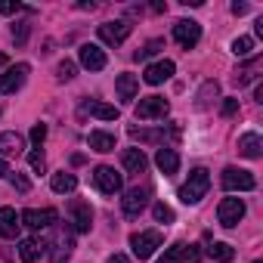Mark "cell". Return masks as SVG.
<instances>
[{
    "label": "cell",
    "mask_w": 263,
    "mask_h": 263,
    "mask_svg": "<svg viewBox=\"0 0 263 263\" xmlns=\"http://www.w3.org/2000/svg\"><path fill=\"white\" fill-rule=\"evenodd\" d=\"M235 111H238V99H226V102H223V115L229 118V115H235Z\"/></svg>",
    "instance_id": "obj_40"
},
{
    "label": "cell",
    "mask_w": 263,
    "mask_h": 263,
    "mask_svg": "<svg viewBox=\"0 0 263 263\" xmlns=\"http://www.w3.org/2000/svg\"><path fill=\"white\" fill-rule=\"evenodd\" d=\"M25 146V140L16 134V130H7V134H0V158H10V155H19Z\"/></svg>",
    "instance_id": "obj_20"
},
{
    "label": "cell",
    "mask_w": 263,
    "mask_h": 263,
    "mask_svg": "<svg viewBox=\"0 0 263 263\" xmlns=\"http://www.w3.org/2000/svg\"><path fill=\"white\" fill-rule=\"evenodd\" d=\"M208 189H211L208 171H204V167H195V171L189 174V180L183 183V189H180V201H183V204H198V201L208 195Z\"/></svg>",
    "instance_id": "obj_1"
},
{
    "label": "cell",
    "mask_w": 263,
    "mask_h": 263,
    "mask_svg": "<svg viewBox=\"0 0 263 263\" xmlns=\"http://www.w3.org/2000/svg\"><path fill=\"white\" fill-rule=\"evenodd\" d=\"M130 31H134V25L124 22V19L102 22V25H99V41H102V44H108V47H121V44L130 37Z\"/></svg>",
    "instance_id": "obj_3"
},
{
    "label": "cell",
    "mask_w": 263,
    "mask_h": 263,
    "mask_svg": "<svg viewBox=\"0 0 263 263\" xmlns=\"http://www.w3.org/2000/svg\"><path fill=\"white\" fill-rule=\"evenodd\" d=\"M71 223H74V232H90L93 211H90L87 201H71Z\"/></svg>",
    "instance_id": "obj_15"
},
{
    "label": "cell",
    "mask_w": 263,
    "mask_h": 263,
    "mask_svg": "<svg viewBox=\"0 0 263 263\" xmlns=\"http://www.w3.org/2000/svg\"><path fill=\"white\" fill-rule=\"evenodd\" d=\"M155 164H158V171L161 174H177V167H180V155L171 149V146H161L158 152H155Z\"/></svg>",
    "instance_id": "obj_17"
},
{
    "label": "cell",
    "mask_w": 263,
    "mask_h": 263,
    "mask_svg": "<svg viewBox=\"0 0 263 263\" xmlns=\"http://www.w3.org/2000/svg\"><path fill=\"white\" fill-rule=\"evenodd\" d=\"M28 62H19V65H10L4 74H0V93H16L22 84H25V78H28Z\"/></svg>",
    "instance_id": "obj_12"
},
{
    "label": "cell",
    "mask_w": 263,
    "mask_h": 263,
    "mask_svg": "<svg viewBox=\"0 0 263 263\" xmlns=\"http://www.w3.org/2000/svg\"><path fill=\"white\" fill-rule=\"evenodd\" d=\"M152 217H155L158 223H174V211H171L164 201H158V204L152 208Z\"/></svg>",
    "instance_id": "obj_31"
},
{
    "label": "cell",
    "mask_w": 263,
    "mask_h": 263,
    "mask_svg": "<svg viewBox=\"0 0 263 263\" xmlns=\"http://www.w3.org/2000/svg\"><path fill=\"white\" fill-rule=\"evenodd\" d=\"M68 254H71V235L68 232H59L56 241H53V263H65Z\"/></svg>",
    "instance_id": "obj_26"
},
{
    "label": "cell",
    "mask_w": 263,
    "mask_h": 263,
    "mask_svg": "<svg viewBox=\"0 0 263 263\" xmlns=\"http://www.w3.org/2000/svg\"><path fill=\"white\" fill-rule=\"evenodd\" d=\"M4 65H7V56H4V53H0V68H4Z\"/></svg>",
    "instance_id": "obj_45"
},
{
    "label": "cell",
    "mask_w": 263,
    "mask_h": 263,
    "mask_svg": "<svg viewBox=\"0 0 263 263\" xmlns=\"http://www.w3.org/2000/svg\"><path fill=\"white\" fill-rule=\"evenodd\" d=\"M254 263H260V260H254Z\"/></svg>",
    "instance_id": "obj_46"
},
{
    "label": "cell",
    "mask_w": 263,
    "mask_h": 263,
    "mask_svg": "<svg viewBox=\"0 0 263 263\" xmlns=\"http://www.w3.org/2000/svg\"><path fill=\"white\" fill-rule=\"evenodd\" d=\"M161 47H164L161 41H149V44H146L143 50H137V53H134V59H137V62H140V59H149V56H155V53H158Z\"/></svg>",
    "instance_id": "obj_33"
},
{
    "label": "cell",
    "mask_w": 263,
    "mask_h": 263,
    "mask_svg": "<svg viewBox=\"0 0 263 263\" xmlns=\"http://www.w3.org/2000/svg\"><path fill=\"white\" fill-rule=\"evenodd\" d=\"M198 260H201V248H198V245H186V241H180V245L167 248L164 257H161L158 263H198Z\"/></svg>",
    "instance_id": "obj_10"
},
{
    "label": "cell",
    "mask_w": 263,
    "mask_h": 263,
    "mask_svg": "<svg viewBox=\"0 0 263 263\" xmlns=\"http://www.w3.org/2000/svg\"><path fill=\"white\" fill-rule=\"evenodd\" d=\"M174 71H177V65H174L171 59H161V62H152V65L146 68L143 81H146V84H152V87H158V84L171 81V74H174Z\"/></svg>",
    "instance_id": "obj_13"
},
{
    "label": "cell",
    "mask_w": 263,
    "mask_h": 263,
    "mask_svg": "<svg viewBox=\"0 0 263 263\" xmlns=\"http://www.w3.org/2000/svg\"><path fill=\"white\" fill-rule=\"evenodd\" d=\"M108 263H130V260H127L124 254H111V257H108Z\"/></svg>",
    "instance_id": "obj_42"
},
{
    "label": "cell",
    "mask_w": 263,
    "mask_h": 263,
    "mask_svg": "<svg viewBox=\"0 0 263 263\" xmlns=\"http://www.w3.org/2000/svg\"><path fill=\"white\" fill-rule=\"evenodd\" d=\"M56 78H59V81H71V78H74V62H68V59H65V62H59Z\"/></svg>",
    "instance_id": "obj_35"
},
{
    "label": "cell",
    "mask_w": 263,
    "mask_h": 263,
    "mask_svg": "<svg viewBox=\"0 0 263 263\" xmlns=\"http://www.w3.org/2000/svg\"><path fill=\"white\" fill-rule=\"evenodd\" d=\"M174 41H177L183 50H192V47L201 41V25L192 22V19H180V22L174 25Z\"/></svg>",
    "instance_id": "obj_8"
},
{
    "label": "cell",
    "mask_w": 263,
    "mask_h": 263,
    "mask_svg": "<svg viewBox=\"0 0 263 263\" xmlns=\"http://www.w3.org/2000/svg\"><path fill=\"white\" fill-rule=\"evenodd\" d=\"M251 50H254V41H251V37H235V41H232V53H235V56H248Z\"/></svg>",
    "instance_id": "obj_32"
},
{
    "label": "cell",
    "mask_w": 263,
    "mask_h": 263,
    "mask_svg": "<svg viewBox=\"0 0 263 263\" xmlns=\"http://www.w3.org/2000/svg\"><path fill=\"white\" fill-rule=\"evenodd\" d=\"M19 226H22V220L13 208H0V238H16Z\"/></svg>",
    "instance_id": "obj_16"
},
{
    "label": "cell",
    "mask_w": 263,
    "mask_h": 263,
    "mask_svg": "<svg viewBox=\"0 0 263 263\" xmlns=\"http://www.w3.org/2000/svg\"><path fill=\"white\" fill-rule=\"evenodd\" d=\"M93 186H96L99 192H105V195H115V192H121L124 180H121V174H118L115 167L99 164V167H93Z\"/></svg>",
    "instance_id": "obj_4"
},
{
    "label": "cell",
    "mask_w": 263,
    "mask_h": 263,
    "mask_svg": "<svg viewBox=\"0 0 263 263\" xmlns=\"http://www.w3.org/2000/svg\"><path fill=\"white\" fill-rule=\"evenodd\" d=\"M167 111H171V105H167L164 96H146V99H140V105H137V118H140V121H164Z\"/></svg>",
    "instance_id": "obj_5"
},
{
    "label": "cell",
    "mask_w": 263,
    "mask_h": 263,
    "mask_svg": "<svg viewBox=\"0 0 263 263\" xmlns=\"http://www.w3.org/2000/svg\"><path fill=\"white\" fill-rule=\"evenodd\" d=\"M28 31H31V25H25V22H19V25H13V41L22 47L25 41H28Z\"/></svg>",
    "instance_id": "obj_34"
},
{
    "label": "cell",
    "mask_w": 263,
    "mask_h": 263,
    "mask_svg": "<svg viewBox=\"0 0 263 263\" xmlns=\"http://www.w3.org/2000/svg\"><path fill=\"white\" fill-rule=\"evenodd\" d=\"M260 149H263V143H260L257 134H245V137L238 140V152H241L245 158H260Z\"/></svg>",
    "instance_id": "obj_24"
},
{
    "label": "cell",
    "mask_w": 263,
    "mask_h": 263,
    "mask_svg": "<svg viewBox=\"0 0 263 263\" xmlns=\"http://www.w3.org/2000/svg\"><path fill=\"white\" fill-rule=\"evenodd\" d=\"M19 220H22V226H28V229H47V226H53L56 220H59V214L53 211V208H28L25 214H19Z\"/></svg>",
    "instance_id": "obj_11"
},
{
    "label": "cell",
    "mask_w": 263,
    "mask_h": 263,
    "mask_svg": "<svg viewBox=\"0 0 263 263\" xmlns=\"http://www.w3.org/2000/svg\"><path fill=\"white\" fill-rule=\"evenodd\" d=\"M7 177H10V183H13V189H19V192H28V189H31V183H28V180H25L22 174H13V171H10Z\"/></svg>",
    "instance_id": "obj_37"
},
{
    "label": "cell",
    "mask_w": 263,
    "mask_h": 263,
    "mask_svg": "<svg viewBox=\"0 0 263 263\" xmlns=\"http://www.w3.org/2000/svg\"><path fill=\"white\" fill-rule=\"evenodd\" d=\"M115 90H118V99H124V102L137 99V90H140V81H137V74H118V81H115Z\"/></svg>",
    "instance_id": "obj_18"
},
{
    "label": "cell",
    "mask_w": 263,
    "mask_h": 263,
    "mask_svg": "<svg viewBox=\"0 0 263 263\" xmlns=\"http://www.w3.org/2000/svg\"><path fill=\"white\" fill-rule=\"evenodd\" d=\"M84 111L93 115V118H99V121H115L118 118V108L108 105V102H99V99H87L84 102Z\"/></svg>",
    "instance_id": "obj_21"
},
{
    "label": "cell",
    "mask_w": 263,
    "mask_h": 263,
    "mask_svg": "<svg viewBox=\"0 0 263 263\" xmlns=\"http://www.w3.org/2000/svg\"><path fill=\"white\" fill-rule=\"evenodd\" d=\"M50 186H53V192H59V195H65V192H74V186H78V180H74V174H68V171H59V174H53V180H50Z\"/></svg>",
    "instance_id": "obj_25"
},
{
    "label": "cell",
    "mask_w": 263,
    "mask_h": 263,
    "mask_svg": "<svg viewBox=\"0 0 263 263\" xmlns=\"http://www.w3.org/2000/svg\"><path fill=\"white\" fill-rule=\"evenodd\" d=\"M130 248L140 260H149L158 248H161V232L158 229H146V232H134L130 235Z\"/></svg>",
    "instance_id": "obj_2"
},
{
    "label": "cell",
    "mask_w": 263,
    "mask_h": 263,
    "mask_svg": "<svg viewBox=\"0 0 263 263\" xmlns=\"http://www.w3.org/2000/svg\"><path fill=\"white\" fill-rule=\"evenodd\" d=\"M130 137L143 140V143H155V140H164V130H140V127H130Z\"/></svg>",
    "instance_id": "obj_30"
},
{
    "label": "cell",
    "mask_w": 263,
    "mask_h": 263,
    "mask_svg": "<svg viewBox=\"0 0 263 263\" xmlns=\"http://www.w3.org/2000/svg\"><path fill=\"white\" fill-rule=\"evenodd\" d=\"M232 13H235V16H245V13H248V4H238V0H235V4H232Z\"/></svg>",
    "instance_id": "obj_41"
},
{
    "label": "cell",
    "mask_w": 263,
    "mask_h": 263,
    "mask_svg": "<svg viewBox=\"0 0 263 263\" xmlns=\"http://www.w3.org/2000/svg\"><path fill=\"white\" fill-rule=\"evenodd\" d=\"M22 7L19 4H13V0H4V4H0V13H4V16H13V13H19Z\"/></svg>",
    "instance_id": "obj_39"
},
{
    "label": "cell",
    "mask_w": 263,
    "mask_h": 263,
    "mask_svg": "<svg viewBox=\"0 0 263 263\" xmlns=\"http://www.w3.org/2000/svg\"><path fill=\"white\" fill-rule=\"evenodd\" d=\"M152 10H155V13H164V10H167V4H161V0H155V4H152Z\"/></svg>",
    "instance_id": "obj_43"
},
{
    "label": "cell",
    "mask_w": 263,
    "mask_h": 263,
    "mask_svg": "<svg viewBox=\"0 0 263 263\" xmlns=\"http://www.w3.org/2000/svg\"><path fill=\"white\" fill-rule=\"evenodd\" d=\"M28 164H31V171H34V174H44V171H47V161H44V155H41V152H31V155H28Z\"/></svg>",
    "instance_id": "obj_36"
},
{
    "label": "cell",
    "mask_w": 263,
    "mask_h": 263,
    "mask_svg": "<svg viewBox=\"0 0 263 263\" xmlns=\"http://www.w3.org/2000/svg\"><path fill=\"white\" fill-rule=\"evenodd\" d=\"M44 241H37V238H22L19 241V257H22V263H34L41 254H44Z\"/></svg>",
    "instance_id": "obj_22"
},
{
    "label": "cell",
    "mask_w": 263,
    "mask_h": 263,
    "mask_svg": "<svg viewBox=\"0 0 263 263\" xmlns=\"http://www.w3.org/2000/svg\"><path fill=\"white\" fill-rule=\"evenodd\" d=\"M7 174H10V164H7L4 158H0V177H7Z\"/></svg>",
    "instance_id": "obj_44"
},
{
    "label": "cell",
    "mask_w": 263,
    "mask_h": 263,
    "mask_svg": "<svg viewBox=\"0 0 263 263\" xmlns=\"http://www.w3.org/2000/svg\"><path fill=\"white\" fill-rule=\"evenodd\" d=\"M44 140H47V124H34V127H31V143L41 149Z\"/></svg>",
    "instance_id": "obj_38"
},
{
    "label": "cell",
    "mask_w": 263,
    "mask_h": 263,
    "mask_svg": "<svg viewBox=\"0 0 263 263\" xmlns=\"http://www.w3.org/2000/svg\"><path fill=\"white\" fill-rule=\"evenodd\" d=\"M149 186H134V189H127V195L121 198V208H124V214L127 217H140L143 214V208L149 204Z\"/></svg>",
    "instance_id": "obj_7"
},
{
    "label": "cell",
    "mask_w": 263,
    "mask_h": 263,
    "mask_svg": "<svg viewBox=\"0 0 263 263\" xmlns=\"http://www.w3.org/2000/svg\"><path fill=\"white\" fill-rule=\"evenodd\" d=\"M78 56H81V65L90 68V71H102V68H105V53H102L96 44H84Z\"/></svg>",
    "instance_id": "obj_14"
},
{
    "label": "cell",
    "mask_w": 263,
    "mask_h": 263,
    "mask_svg": "<svg viewBox=\"0 0 263 263\" xmlns=\"http://www.w3.org/2000/svg\"><path fill=\"white\" fill-rule=\"evenodd\" d=\"M257 68H263V59H260V56H257V59H251L248 65H241V68H238V74H235V84H238V87H245V84L254 78V71H257Z\"/></svg>",
    "instance_id": "obj_29"
},
{
    "label": "cell",
    "mask_w": 263,
    "mask_h": 263,
    "mask_svg": "<svg viewBox=\"0 0 263 263\" xmlns=\"http://www.w3.org/2000/svg\"><path fill=\"white\" fill-rule=\"evenodd\" d=\"M220 180H223V189H229V192H251L257 186V180L241 167H226Z\"/></svg>",
    "instance_id": "obj_6"
},
{
    "label": "cell",
    "mask_w": 263,
    "mask_h": 263,
    "mask_svg": "<svg viewBox=\"0 0 263 263\" xmlns=\"http://www.w3.org/2000/svg\"><path fill=\"white\" fill-rule=\"evenodd\" d=\"M121 164H124V171H130V174H143L146 164H149V158L143 155V149H124Z\"/></svg>",
    "instance_id": "obj_19"
},
{
    "label": "cell",
    "mask_w": 263,
    "mask_h": 263,
    "mask_svg": "<svg viewBox=\"0 0 263 263\" xmlns=\"http://www.w3.org/2000/svg\"><path fill=\"white\" fill-rule=\"evenodd\" d=\"M87 143L93 152H115V134H105V130H93Z\"/></svg>",
    "instance_id": "obj_23"
},
{
    "label": "cell",
    "mask_w": 263,
    "mask_h": 263,
    "mask_svg": "<svg viewBox=\"0 0 263 263\" xmlns=\"http://www.w3.org/2000/svg\"><path fill=\"white\" fill-rule=\"evenodd\" d=\"M208 254H211V260H217V263H229V260L235 257L232 245H226V241H211V245H208Z\"/></svg>",
    "instance_id": "obj_28"
},
{
    "label": "cell",
    "mask_w": 263,
    "mask_h": 263,
    "mask_svg": "<svg viewBox=\"0 0 263 263\" xmlns=\"http://www.w3.org/2000/svg\"><path fill=\"white\" fill-rule=\"evenodd\" d=\"M217 93H220V84H217V81H204V87H201L198 96H195V108H208L211 99H217Z\"/></svg>",
    "instance_id": "obj_27"
},
{
    "label": "cell",
    "mask_w": 263,
    "mask_h": 263,
    "mask_svg": "<svg viewBox=\"0 0 263 263\" xmlns=\"http://www.w3.org/2000/svg\"><path fill=\"white\" fill-rule=\"evenodd\" d=\"M241 217H245V201H241V198H223V201H220V208H217L220 226L232 229V226H238Z\"/></svg>",
    "instance_id": "obj_9"
}]
</instances>
